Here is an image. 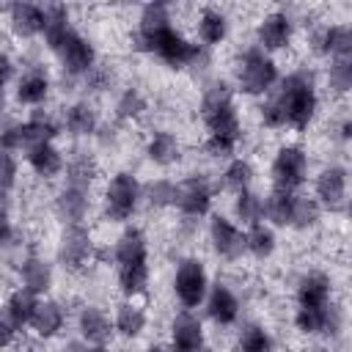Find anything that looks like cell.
<instances>
[{
	"label": "cell",
	"instance_id": "cell-17",
	"mask_svg": "<svg viewBox=\"0 0 352 352\" xmlns=\"http://www.w3.org/2000/svg\"><path fill=\"white\" fill-rule=\"evenodd\" d=\"M3 11H6V19H8V28L19 38H36V36L44 33L47 6H38V3H8Z\"/></svg>",
	"mask_w": 352,
	"mask_h": 352
},
{
	"label": "cell",
	"instance_id": "cell-13",
	"mask_svg": "<svg viewBox=\"0 0 352 352\" xmlns=\"http://www.w3.org/2000/svg\"><path fill=\"white\" fill-rule=\"evenodd\" d=\"M294 38V22L286 11H270L256 25V44L264 52H280Z\"/></svg>",
	"mask_w": 352,
	"mask_h": 352
},
{
	"label": "cell",
	"instance_id": "cell-20",
	"mask_svg": "<svg viewBox=\"0 0 352 352\" xmlns=\"http://www.w3.org/2000/svg\"><path fill=\"white\" fill-rule=\"evenodd\" d=\"M52 209L63 220V226H77L91 212V190H82V187H74V184H63L52 198Z\"/></svg>",
	"mask_w": 352,
	"mask_h": 352
},
{
	"label": "cell",
	"instance_id": "cell-44",
	"mask_svg": "<svg viewBox=\"0 0 352 352\" xmlns=\"http://www.w3.org/2000/svg\"><path fill=\"white\" fill-rule=\"evenodd\" d=\"M16 179H19V160H16V154L3 151V198L14 195Z\"/></svg>",
	"mask_w": 352,
	"mask_h": 352
},
{
	"label": "cell",
	"instance_id": "cell-32",
	"mask_svg": "<svg viewBox=\"0 0 352 352\" xmlns=\"http://www.w3.org/2000/svg\"><path fill=\"white\" fill-rule=\"evenodd\" d=\"M146 322H148V316H146V311H143L140 302H135V300H124V302L116 305L113 324H116V333H118L121 338L135 341V338L146 330Z\"/></svg>",
	"mask_w": 352,
	"mask_h": 352
},
{
	"label": "cell",
	"instance_id": "cell-4",
	"mask_svg": "<svg viewBox=\"0 0 352 352\" xmlns=\"http://www.w3.org/2000/svg\"><path fill=\"white\" fill-rule=\"evenodd\" d=\"M234 72H236V91L245 96H267L280 82L275 58L264 52L258 44H250L236 55Z\"/></svg>",
	"mask_w": 352,
	"mask_h": 352
},
{
	"label": "cell",
	"instance_id": "cell-39",
	"mask_svg": "<svg viewBox=\"0 0 352 352\" xmlns=\"http://www.w3.org/2000/svg\"><path fill=\"white\" fill-rule=\"evenodd\" d=\"M253 176H256V173H253L250 160L234 157V160H228V165H226V170H223V187L236 195V192H242V190H250Z\"/></svg>",
	"mask_w": 352,
	"mask_h": 352
},
{
	"label": "cell",
	"instance_id": "cell-51",
	"mask_svg": "<svg viewBox=\"0 0 352 352\" xmlns=\"http://www.w3.org/2000/svg\"><path fill=\"white\" fill-rule=\"evenodd\" d=\"M88 352H110V349H107V346H91Z\"/></svg>",
	"mask_w": 352,
	"mask_h": 352
},
{
	"label": "cell",
	"instance_id": "cell-12",
	"mask_svg": "<svg viewBox=\"0 0 352 352\" xmlns=\"http://www.w3.org/2000/svg\"><path fill=\"white\" fill-rule=\"evenodd\" d=\"M349 190V173L341 165H324L314 179V198L324 209H344Z\"/></svg>",
	"mask_w": 352,
	"mask_h": 352
},
{
	"label": "cell",
	"instance_id": "cell-46",
	"mask_svg": "<svg viewBox=\"0 0 352 352\" xmlns=\"http://www.w3.org/2000/svg\"><path fill=\"white\" fill-rule=\"evenodd\" d=\"M0 66H3V85L6 88H14V82H16V60H14V55H11V50L6 47L3 50V55H0Z\"/></svg>",
	"mask_w": 352,
	"mask_h": 352
},
{
	"label": "cell",
	"instance_id": "cell-41",
	"mask_svg": "<svg viewBox=\"0 0 352 352\" xmlns=\"http://www.w3.org/2000/svg\"><path fill=\"white\" fill-rule=\"evenodd\" d=\"M148 110V102H146V96L140 94V88H124L121 94H118V99H116V118L118 121H135V118H140L143 113Z\"/></svg>",
	"mask_w": 352,
	"mask_h": 352
},
{
	"label": "cell",
	"instance_id": "cell-24",
	"mask_svg": "<svg viewBox=\"0 0 352 352\" xmlns=\"http://www.w3.org/2000/svg\"><path fill=\"white\" fill-rule=\"evenodd\" d=\"M60 135V124L44 113L41 107L38 110H30V116L22 121L19 118V143H22V154L30 148V146H38V143H55V138Z\"/></svg>",
	"mask_w": 352,
	"mask_h": 352
},
{
	"label": "cell",
	"instance_id": "cell-19",
	"mask_svg": "<svg viewBox=\"0 0 352 352\" xmlns=\"http://www.w3.org/2000/svg\"><path fill=\"white\" fill-rule=\"evenodd\" d=\"M294 327L302 336H336L341 330V311L333 302L327 308H297Z\"/></svg>",
	"mask_w": 352,
	"mask_h": 352
},
{
	"label": "cell",
	"instance_id": "cell-3",
	"mask_svg": "<svg viewBox=\"0 0 352 352\" xmlns=\"http://www.w3.org/2000/svg\"><path fill=\"white\" fill-rule=\"evenodd\" d=\"M201 121L206 126V154L217 160H234V151L242 140V118L234 102V88L226 80H212L204 85Z\"/></svg>",
	"mask_w": 352,
	"mask_h": 352
},
{
	"label": "cell",
	"instance_id": "cell-48",
	"mask_svg": "<svg viewBox=\"0 0 352 352\" xmlns=\"http://www.w3.org/2000/svg\"><path fill=\"white\" fill-rule=\"evenodd\" d=\"M338 135H341V140H349L352 143V116L338 124Z\"/></svg>",
	"mask_w": 352,
	"mask_h": 352
},
{
	"label": "cell",
	"instance_id": "cell-33",
	"mask_svg": "<svg viewBox=\"0 0 352 352\" xmlns=\"http://www.w3.org/2000/svg\"><path fill=\"white\" fill-rule=\"evenodd\" d=\"M195 30H198V38L204 47H217L228 36V16L220 8L206 6V8H201V14L195 19Z\"/></svg>",
	"mask_w": 352,
	"mask_h": 352
},
{
	"label": "cell",
	"instance_id": "cell-47",
	"mask_svg": "<svg viewBox=\"0 0 352 352\" xmlns=\"http://www.w3.org/2000/svg\"><path fill=\"white\" fill-rule=\"evenodd\" d=\"M88 349H91V344H85L82 338H72L60 346V352H88Z\"/></svg>",
	"mask_w": 352,
	"mask_h": 352
},
{
	"label": "cell",
	"instance_id": "cell-7",
	"mask_svg": "<svg viewBox=\"0 0 352 352\" xmlns=\"http://www.w3.org/2000/svg\"><path fill=\"white\" fill-rule=\"evenodd\" d=\"M270 179H272V187L297 192L308 179V154H305V148L297 146V143L280 146L275 151L272 162H270Z\"/></svg>",
	"mask_w": 352,
	"mask_h": 352
},
{
	"label": "cell",
	"instance_id": "cell-40",
	"mask_svg": "<svg viewBox=\"0 0 352 352\" xmlns=\"http://www.w3.org/2000/svg\"><path fill=\"white\" fill-rule=\"evenodd\" d=\"M143 204L148 209H168L176 206V182L170 179H151L143 184Z\"/></svg>",
	"mask_w": 352,
	"mask_h": 352
},
{
	"label": "cell",
	"instance_id": "cell-28",
	"mask_svg": "<svg viewBox=\"0 0 352 352\" xmlns=\"http://www.w3.org/2000/svg\"><path fill=\"white\" fill-rule=\"evenodd\" d=\"M38 300H41V297H36V294L25 292L22 286H16L14 292H8L6 302H3V319H6L8 324H14V327L22 333L25 327H30L33 314H36V308H38Z\"/></svg>",
	"mask_w": 352,
	"mask_h": 352
},
{
	"label": "cell",
	"instance_id": "cell-34",
	"mask_svg": "<svg viewBox=\"0 0 352 352\" xmlns=\"http://www.w3.org/2000/svg\"><path fill=\"white\" fill-rule=\"evenodd\" d=\"M72 30H74V25H72V14H69V8L60 6V3L47 6V25H44V33H41L47 50L52 52V50H55Z\"/></svg>",
	"mask_w": 352,
	"mask_h": 352
},
{
	"label": "cell",
	"instance_id": "cell-16",
	"mask_svg": "<svg viewBox=\"0 0 352 352\" xmlns=\"http://www.w3.org/2000/svg\"><path fill=\"white\" fill-rule=\"evenodd\" d=\"M204 308H206V316H209L217 327H231V324H236V319H239L242 302H239L236 292H234L228 283L217 280V283H212Z\"/></svg>",
	"mask_w": 352,
	"mask_h": 352
},
{
	"label": "cell",
	"instance_id": "cell-49",
	"mask_svg": "<svg viewBox=\"0 0 352 352\" xmlns=\"http://www.w3.org/2000/svg\"><path fill=\"white\" fill-rule=\"evenodd\" d=\"M140 352H173V349H170V344H148V346L140 349Z\"/></svg>",
	"mask_w": 352,
	"mask_h": 352
},
{
	"label": "cell",
	"instance_id": "cell-37",
	"mask_svg": "<svg viewBox=\"0 0 352 352\" xmlns=\"http://www.w3.org/2000/svg\"><path fill=\"white\" fill-rule=\"evenodd\" d=\"M234 217L242 226H256L264 223V195H258L256 190H242L234 195Z\"/></svg>",
	"mask_w": 352,
	"mask_h": 352
},
{
	"label": "cell",
	"instance_id": "cell-9",
	"mask_svg": "<svg viewBox=\"0 0 352 352\" xmlns=\"http://www.w3.org/2000/svg\"><path fill=\"white\" fill-rule=\"evenodd\" d=\"M209 245L214 250L217 258L223 261H239L245 253H248V242H245V231L226 214H212L209 217Z\"/></svg>",
	"mask_w": 352,
	"mask_h": 352
},
{
	"label": "cell",
	"instance_id": "cell-22",
	"mask_svg": "<svg viewBox=\"0 0 352 352\" xmlns=\"http://www.w3.org/2000/svg\"><path fill=\"white\" fill-rule=\"evenodd\" d=\"M113 261L118 267H135V264H148V236L138 226H126L116 245H113Z\"/></svg>",
	"mask_w": 352,
	"mask_h": 352
},
{
	"label": "cell",
	"instance_id": "cell-23",
	"mask_svg": "<svg viewBox=\"0 0 352 352\" xmlns=\"http://www.w3.org/2000/svg\"><path fill=\"white\" fill-rule=\"evenodd\" d=\"M77 333L91 346H107V341L116 333V324L99 305H82L77 314Z\"/></svg>",
	"mask_w": 352,
	"mask_h": 352
},
{
	"label": "cell",
	"instance_id": "cell-31",
	"mask_svg": "<svg viewBox=\"0 0 352 352\" xmlns=\"http://www.w3.org/2000/svg\"><path fill=\"white\" fill-rule=\"evenodd\" d=\"M294 206H297V192L272 187L264 195V220H270L272 228H292Z\"/></svg>",
	"mask_w": 352,
	"mask_h": 352
},
{
	"label": "cell",
	"instance_id": "cell-25",
	"mask_svg": "<svg viewBox=\"0 0 352 352\" xmlns=\"http://www.w3.org/2000/svg\"><path fill=\"white\" fill-rule=\"evenodd\" d=\"M314 50L330 60H352V25H324L314 36Z\"/></svg>",
	"mask_w": 352,
	"mask_h": 352
},
{
	"label": "cell",
	"instance_id": "cell-21",
	"mask_svg": "<svg viewBox=\"0 0 352 352\" xmlns=\"http://www.w3.org/2000/svg\"><path fill=\"white\" fill-rule=\"evenodd\" d=\"M294 302L297 308H327L333 302V280L330 275L311 270L297 280L294 289Z\"/></svg>",
	"mask_w": 352,
	"mask_h": 352
},
{
	"label": "cell",
	"instance_id": "cell-5",
	"mask_svg": "<svg viewBox=\"0 0 352 352\" xmlns=\"http://www.w3.org/2000/svg\"><path fill=\"white\" fill-rule=\"evenodd\" d=\"M143 204V184L132 170H118L110 176L102 192V212L110 223H126Z\"/></svg>",
	"mask_w": 352,
	"mask_h": 352
},
{
	"label": "cell",
	"instance_id": "cell-14",
	"mask_svg": "<svg viewBox=\"0 0 352 352\" xmlns=\"http://www.w3.org/2000/svg\"><path fill=\"white\" fill-rule=\"evenodd\" d=\"M170 349L173 352H204L206 349V333L201 319L192 311H179L170 319Z\"/></svg>",
	"mask_w": 352,
	"mask_h": 352
},
{
	"label": "cell",
	"instance_id": "cell-10",
	"mask_svg": "<svg viewBox=\"0 0 352 352\" xmlns=\"http://www.w3.org/2000/svg\"><path fill=\"white\" fill-rule=\"evenodd\" d=\"M96 253L94 236L85 228V223L77 226H63L60 236H58V261L63 264V270H82Z\"/></svg>",
	"mask_w": 352,
	"mask_h": 352
},
{
	"label": "cell",
	"instance_id": "cell-11",
	"mask_svg": "<svg viewBox=\"0 0 352 352\" xmlns=\"http://www.w3.org/2000/svg\"><path fill=\"white\" fill-rule=\"evenodd\" d=\"M212 195H214L212 182L201 173H192V176L176 182V209L187 220L206 217L212 209Z\"/></svg>",
	"mask_w": 352,
	"mask_h": 352
},
{
	"label": "cell",
	"instance_id": "cell-8",
	"mask_svg": "<svg viewBox=\"0 0 352 352\" xmlns=\"http://www.w3.org/2000/svg\"><path fill=\"white\" fill-rule=\"evenodd\" d=\"M52 55L58 58V63H60V72L63 74H69V77H88L99 63H96V50H94V44L74 28L55 50H52Z\"/></svg>",
	"mask_w": 352,
	"mask_h": 352
},
{
	"label": "cell",
	"instance_id": "cell-42",
	"mask_svg": "<svg viewBox=\"0 0 352 352\" xmlns=\"http://www.w3.org/2000/svg\"><path fill=\"white\" fill-rule=\"evenodd\" d=\"M327 88L336 96L352 94V60H330V66H327Z\"/></svg>",
	"mask_w": 352,
	"mask_h": 352
},
{
	"label": "cell",
	"instance_id": "cell-30",
	"mask_svg": "<svg viewBox=\"0 0 352 352\" xmlns=\"http://www.w3.org/2000/svg\"><path fill=\"white\" fill-rule=\"evenodd\" d=\"M143 151H146V160L154 162V165H160V168H170V165H176L182 160V143L168 129H154L148 135Z\"/></svg>",
	"mask_w": 352,
	"mask_h": 352
},
{
	"label": "cell",
	"instance_id": "cell-35",
	"mask_svg": "<svg viewBox=\"0 0 352 352\" xmlns=\"http://www.w3.org/2000/svg\"><path fill=\"white\" fill-rule=\"evenodd\" d=\"M63 173H66V184L91 190V184L99 176V165L88 151H74L72 157H66V170Z\"/></svg>",
	"mask_w": 352,
	"mask_h": 352
},
{
	"label": "cell",
	"instance_id": "cell-6",
	"mask_svg": "<svg viewBox=\"0 0 352 352\" xmlns=\"http://www.w3.org/2000/svg\"><path fill=\"white\" fill-rule=\"evenodd\" d=\"M173 297L179 300V305L184 311H192L198 305L206 302V294L212 289V280H209V272H206V264L198 258V256H187L176 264L173 270Z\"/></svg>",
	"mask_w": 352,
	"mask_h": 352
},
{
	"label": "cell",
	"instance_id": "cell-50",
	"mask_svg": "<svg viewBox=\"0 0 352 352\" xmlns=\"http://www.w3.org/2000/svg\"><path fill=\"white\" fill-rule=\"evenodd\" d=\"M300 352H330V349L322 346V344H314V346H305V349H300Z\"/></svg>",
	"mask_w": 352,
	"mask_h": 352
},
{
	"label": "cell",
	"instance_id": "cell-43",
	"mask_svg": "<svg viewBox=\"0 0 352 352\" xmlns=\"http://www.w3.org/2000/svg\"><path fill=\"white\" fill-rule=\"evenodd\" d=\"M319 214H322V206L316 198H308V195H297V206H294V220H292V228L297 231H308L319 223Z\"/></svg>",
	"mask_w": 352,
	"mask_h": 352
},
{
	"label": "cell",
	"instance_id": "cell-2",
	"mask_svg": "<svg viewBox=\"0 0 352 352\" xmlns=\"http://www.w3.org/2000/svg\"><path fill=\"white\" fill-rule=\"evenodd\" d=\"M319 110V91L311 72L297 69L264 96L258 104V118L267 129H294L305 132Z\"/></svg>",
	"mask_w": 352,
	"mask_h": 352
},
{
	"label": "cell",
	"instance_id": "cell-38",
	"mask_svg": "<svg viewBox=\"0 0 352 352\" xmlns=\"http://www.w3.org/2000/svg\"><path fill=\"white\" fill-rule=\"evenodd\" d=\"M234 352H275V338L264 324H248L236 336Z\"/></svg>",
	"mask_w": 352,
	"mask_h": 352
},
{
	"label": "cell",
	"instance_id": "cell-29",
	"mask_svg": "<svg viewBox=\"0 0 352 352\" xmlns=\"http://www.w3.org/2000/svg\"><path fill=\"white\" fill-rule=\"evenodd\" d=\"M66 324V308L58 302V300H50V297H41L38 300V308L33 314V322H30V330L36 338H55Z\"/></svg>",
	"mask_w": 352,
	"mask_h": 352
},
{
	"label": "cell",
	"instance_id": "cell-1",
	"mask_svg": "<svg viewBox=\"0 0 352 352\" xmlns=\"http://www.w3.org/2000/svg\"><path fill=\"white\" fill-rule=\"evenodd\" d=\"M132 41H135V50L160 58L170 69H187L204 58V44L187 38L173 25L170 8L165 3H148L140 8Z\"/></svg>",
	"mask_w": 352,
	"mask_h": 352
},
{
	"label": "cell",
	"instance_id": "cell-15",
	"mask_svg": "<svg viewBox=\"0 0 352 352\" xmlns=\"http://www.w3.org/2000/svg\"><path fill=\"white\" fill-rule=\"evenodd\" d=\"M11 91H14L16 104L38 110L47 102L50 91H52V80H50V74L41 66H33V69H25V72L19 69V77H16Z\"/></svg>",
	"mask_w": 352,
	"mask_h": 352
},
{
	"label": "cell",
	"instance_id": "cell-26",
	"mask_svg": "<svg viewBox=\"0 0 352 352\" xmlns=\"http://www.w3.org/2000/svg\"><path fill=\"white\" fill-rule=\"evenodd\" d=\"M25 162H28V168H30L38 179H44V182H50V179H55V176H60V173L66 170V157H63V151H60L55 143L30 146V148L25 151Z\"/></svg>",
	"mask_w": 352,
	"mask_h": 352
},
{
	"label": "cell",
	"instance_id": "cell-18",
	"mask_svg": "<svg viewBox=\"0 0 352 352\" xmlns=\"http://www.w3.org/2000/svg\"><path fill=\"white\" fill-rule=\"evenodd\" d=\"M16 278H19V286L36 297H47L50 289H52V264L36 253H28L19 258V267H16Z\"/></svg>",
	"mask_w": 352,
	"mask_h": 352
},
{
	"label": "cell",
	"instance_id": "cell-45",
	"mask_svg": "<svg viewBox=\"0 0 352 352\" xmlns=\"http://www.w3.org/2000/svg\"><path fill=\"white\" fill-rule=\"evenodd\" d=\"M113 82H116V74H113V69L104 66V63H99V66L85 77V88H91V91H110Z\"/></svg>",
	"mask_w": 352,
	"mask_h": 352
},
{
	"label": "cell",
	"instance_id": "cell-36",
	"mask_svg": "<svg viewBox=\"0 0 352 352\" xmlns=\"http://www.w3.org/2000/svg\"><path fill=\"white\" fill-rule=\"evenodd\" d=\"M245 242H248V253L258 261L270 258L278 248V236H275V228L270 223H256L245 231Z\"/></svg>",
	"mask_w": 352,
	"mask_h": 352
},
{
	"label": "cell",
	"instance_id": "cell-27",
	"mask_svg": "<svg viewBox=\"0 0 352 352\" xmlns=\"http://www.w3.org/2000/svg\"><path fill=\"white\" fill-rule=\"evenodd\" d=\"M60 126L72 135V138H91L99 129V113L88 99L72 102L63 116H60Z\"/></svg>",
	"mask_w": 352,
	"mask_h": 352
}]
</instances>
